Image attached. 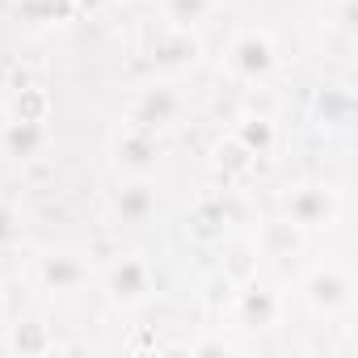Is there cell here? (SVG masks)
<instances>
[{
  "label": "cell",
  "mask_w": 358,
  "mask_h": 358,
  "mask_svg": "<svg viewBox=\"0 0 358 358\" xmlns=\"http://www.w3.org/2000/svg\"><path fill=\"white\" fill-rule=\"evenodd\" d=\"M308 299L320 312H341V308H350V278L337 266H324L308 278Z\"/></svg>",
  "instance_id": "6da1fadb"
},
{
  "label": "cell",
  "mask_w": 358,
  "mask_h": 358,
  "mask_svg": "<svg viewBox=\"0 0 358 358\" xmlns=\"http://www.w3.org/2000/svg\"><path fill=\"white\" fill-rule=\"evenodd\" d=\"M110 295H114L118 303H143V299L152 295V274H148V266L135 262V257H127L122 266H114V274H110Z\"/></svg>",
  "instance_id": "7a4b0ae2"
}]
</instances>
